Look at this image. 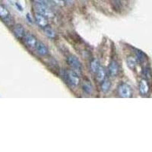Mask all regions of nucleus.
Listing matches in <instances>:
<instances>
[{
    "instance_id": "ddd939ff",
    "label": "nucleus",
    "mask_w": 152,
    "mask_h": 152,
    "mask_svg": "<svg viewBox=\"0 0 152 152\" xmlns=\"http://www.w3.org/2000/svg\"><path fill=\"white\" fill-rule=\"evenodd\" d=\"M100 62L97 59H94L91 62V70L93 73H96L98 69L100 68Z\"/></svg>"
},
{
    "instance_id": "6e6552de",
    "label": "nucleus",
    "mask_w": 152,
    "mask_h": 152,
    "mask_svg": "<svg viewBox=\"0 0 152 152\" xmlns=\"http://www.w3.org/2000/svg\"><path fill=\"white\" fill-rule=\"evenodd\" d=\"M13 33L19 39H23L25 34H26L25 33V31H24V28L20 24H15L13 27Z\"/></svg>"
},
{
    "instance_id": "423d86ee",
    "label": "nucleus",
    "mask_w": 152,
    "mask_h": 152,
    "mask_svg": "<svg viewBox=\"0 0 152 152\" xmlns=\"http://www.w3.org/2000/svg\"><path fill=\"white\" fill-rule=\"evenodd\" d=\"M0 18L5 23H10L12 21V16L8 9L4 5H0Z\"/></svg>"
},
{
    "instance_id": "f8f14e48",
    "label": "nucleus",
    "mask_w": 152,
    "mask_h": 152,
    "mask_svg": "<svg viewBox=\"0 0 152 152\" xmlns=\"http://www.w3.org/2000/svg\"><path fill=\"white\" fill-rule=\"evenodd\" d=\"M95 74H96V78H97V81H99V82H102L105 80L106 71L104 68L102 67V66H100V68H99L98 70Z\"/></svg>"
},
{
    "instance_id": "0eeeda50",
    "label": "nucleus",
    "mask_w": 152,
    "mask_h": 152,
    "mask_svg": "<svg viewBox=\"0 0 152 152\" xmlns=\"http://www.w3.org/2000/svg\"><path fill=\"white\" fill-rule=\"evenodd\" d=\"M34 19L37 24L41 28H44L48 26V18H47L45 16L36 12L34 15Z\"/></svg>"
},
{
    "instance_id": "f03ea898",
    "label": "nucleus",
    "mask_w": 152,
    "mask_h": 152,
    "mask_svg": "<svg viewBox=\"0 0 152 152\" xmlns=\"http://www.w3.org/2000/svg\"><path fill=\"white\" fill-rule=\"evenodd\" d=\"M67 62L73 71L75 72L78 75L81 74L82 71V66H81V62L77 57L73 55L69 56L67 58Z\"/></svg>"
},
{
    "instance_id": "dca6fc26",
    "label": "nucleus",
    "mask_w": 152,
    "mask_h": 152,
    "mask_svg": "<svg viewBox=\"0 0 152 152\" xmlns=\"http://www.w3.org/2000/svg\"><path fill=\"white\" fill-rule=\"evenodd\" d=\"M44 32H45V34L47 35L48 37L52 38V39H53V38L56 37L55 31H54L51 28H49V27H46V28H44Z\"/></svg>"
},
{
    "instance_id": "6ab92c4d",
    "label": "nucleus",
    "mask_w": 152,
    "mask_h": 152,
    "mask_svg": "<svg viewBox=\"0 0 152 152\" xmlns=\"http://www.w3.org/2000/svg\"><path fill=\"white\" fill-rule=\"evenodd\" d=\"M63 1H64V2H66V3L69 4V3H72L74 0H63Z\"/></svg>"
},
{
    "instance_id": "7ed1b4c3",
    "label": "nucleus",
    "mask_w": 152,
    "mask_h": 152,
    "mask_svg": "<svg viewBox=\"0 0 152 152\" xmlns=\"http://www.w3.org/2000/svg\"><path fill=\"white\" fill-rule=\"evenodd\" d=\"M118 94H119V97H123V98H129L132 95V91L129 85L123 83L118 88Z\"/></svg>"
},
{
    "instance_id": "39448f33",
    "label": "nucleus",
    "mask_w": 152,
    "mask_h": 152,
    "mask_svg": "<svg viewBox=\"0 0 152 152\" xmlns=\"http://www.w3.org/2000/svg\"><path fill=\"white\" fill-rule=\"evenodd\" d=\"M66 77L67 78L68 82L71 85H72V86L76 87L79 85L80 80L79 78H78V74L75 72L73 71V70L72 71L66 72Z\"/></svg>"
},
{
    "instance_id": "9d476101",
    "label": "nucleus",
    "mask_w": 152,
    "mask_h": 152,
    "mask_svg": "<svg viewBox=\"0 0 152 152\" xmlns=\"http://www.w3.org/2000/svg\"><path fill=\"white\" fill-rule=\"evenodd\" d=\"M139 92L142 95H146L149 92V85L145 79H142L139 83Z\"/></svg>"
},
{
    "instance_id": "2eb2a0df",
    "label": "nucleus",
    "mask_w": 152,
    "mask_h": 152,
    "mask_svg": "<svg viewBox=\"0 0 152 152\" xmlns=\"http://www.w3.org/2000/svg\"><path fill=\"white\" fill-rule=\"evenodd\" d=\"M110 88V82L108 80H104V81H102V84H101V90L104 93H107V92L109 91Z\"/></svg>"
},
{
    "instance_id": "f3484780",
    "label": "nucleus",
    "mask_w": 152,
    "mask_h": 152,
    "mask_svg": "<svg viewBox=\"0 0 152 152\" xmlns=\"http://www.w3.org/2000/svg\"><path fill=\"white\" fill-rule=\"evenodd\" d=\"M49 1L51 3L54 4V5H57V6H60V7L65 6V5H66V2L63 0H49Z\"/></svg>"
},
{
    "instance_id": "a211bd4d",
    "label": "nucleus",
    "mask_w": 152,
    "mask_h": 152,
    "mask_svg": "<svg viewBox=\"0 0 152 152\" xmlns=\"http://www.w3.org/2000/svg\"><path fill=\"white\" fill-rule=\"evenodd\" d=\"M82 88H83L84 91H85L88 94H90L92 91L91 86L90 84L88 83V82H85V83L83 84V86H82Z\"/></svg>"
},
{
    "instance_id": "4468645a",
    "label": "nucleus",
    "mask_w": 152,
    "mask_h": 152,
    "mask_svg": "<svg viewBox=\"0 0 152 152\" xmlns=\"http://www.w3.org/2000/svg\"><path fill=\"white\" fill-rule=\"evenodd\" d=\"M126 62H127V65H128V66L130 69H134L137 65V59L134 58V57L130 56L127 58Z\"/></svg>"
},
{
    "instance_id": "20e7f679",
    "label": "nucleus",
    "mask_w": 152,
    "mask_h": 152,
    "mask_svg": "<svg viewBox=\"0 0 152 152\" xmlns=\"http://www.w3.org/2000/svg\"><path fill=\"white\" fill-rule=\"evenodd\" d=\"M24 42L25 43V45L31 49H35L37 47L38 41L37 39L35 37L34 35H33L31 33H27L25 34L24 37Z\"/></svg>"
},
{
    "instance_id": "1a4fd4ad",
    "label": "nucleus",
    "mask_w": 152,
    "mask_h": 152,
    "mask_svg": "<svg viewBox=\"0 0 152 152\" xmlns=\"http://www.w3.org/2000/svg\"><path fill=\"white\" fill-rule=\"evenodd\" d=\"M36 50L37 53L39 55L42 56H46L49 54V50L48 48H47V46L44 44L43 43L40 41H38L37 44V47H36Z\"/></svg>"
},
{
    "instance_id": "f257e3e1",
    "label": "nucleus",
    "mask_w": 152,
    "mask_h": 152,
    "mask_svg": "<svg viewBox=\"0 0 152 152\" xmlns=\"http://www.w3.org/2000/svg\"><path fill=\"white\" fill-rule=\"evenodd\" d=\"M34 9L37 13L45 16L47 18L52 19L55 17V14H54L53 11L51 9L50 6H48V5L34 2Z\"/></svg>"
},
{
    "instance_id": "9b49d317",
    "label": "nucleus",
    "mask_w": 152,
    "mask_h": 152,
    "mask_svg": "<svg viewBox=\"0 0 152 152\" xmlns=\"http://www.w3.org/2000/svg\"><path fill=\"white\" fill-rule=\"evenodd\" d=\"M108 70H109L110 75L113 77L117 75L118 72H119V66H118L117 62L116 61H111L109 67H108Z\"/></svg>"
}]
</instances>
